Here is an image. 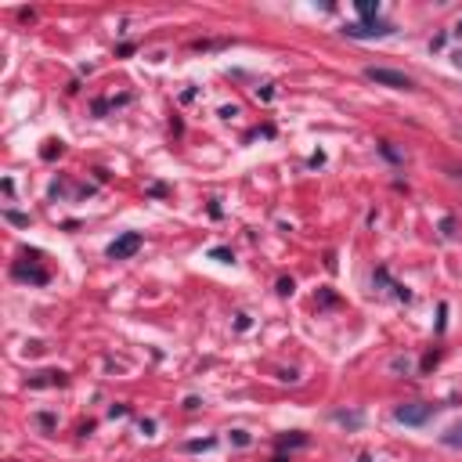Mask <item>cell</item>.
Masks as SVG:
<instances>
[{
	"instance_id": "cell-11",
	"label": "cell",
	"mask_w": 462,
	"mask_h": 462,
	"mask_svg": "<svg viewBox=\"0 0 462 462\" xmlns=\"http://www.w3.org/2000/svg\"><path fill=\"white\" fill-rule=\"evenodd\" d=\"M209 257L213 260H221V264H231L235 257H231V250H224V245H217V250H209Z\"/></svg>"
},
{
	"instance_id": "cell-9",
	"label": "cell",
	"mask_w": 462,
	"mask_h": 462,
	"mask_svg": "<svg viewBox=\"0 0 462 462\" xmlns=\"http://www.w3.org/2000/svg\"><path fill=\"white\" fill-rule=\"evenodd\" d=\"M376 11H379V4H372V0H358V15L361 18H376Z\"/></svg>"
},
{
	"instance_id": "cell-2",
	"label": "cell",
	"mask_w": 462,
	"mask_h": 462,
	"mask_svg": "<svg viewBox=\"0 0 462 462\" xmlns=\"http://www.w3.org/2000/svg\"><path fill=\"white\" fill-rule=\"evenodd\" d=\"M344 33L354 37V40H376V37H390L394 25H390V22H379V18H368V22H351V25H344Z\"/></svg>"
},
{
	"instance_id": "cell-19",
	"label": "cell",
	"mask_w": 462,
	"mask_h": 462,
	"mask_svg": "<svg viewBox=\"0 0 462 462\" xmlns=\"http://www.w3.org/2000/svg\"><path fill=\"white\" fill-rule=\"evenodd\" d=\"M358 462H372V455H361V458H358Z\"/></svg>"
},
{
	"instance_id": "cell-1",
	"label": "cell",
	"mask_w": 462,
	"mask_h": 462,
	"mask_svg": "<svg viewBox=\"0 0 462 462\" xmlns=\"http://www.w3.org/2000/svg\"><path fill=\"white\" fill-rule=\"evenodd\" d=\"M365 76L372 80V83H379V87H390V90H412V87H415L412 76L397 73V69H387V66H368Z\"/></svg>"
},
{
	"instance_id": "cell-5",
	"label": "cell",
	"mask_w": 462,
	"mask_h": 462,
	"mask_svg": "<svg viewBox=\"0 0 462 462\" xmlns=\"http://www.w3.org/2000/svg\"><path fill=\"white\" fill-rule=\"evenodd\" d=\"M11 271H15V279H22V282H33V286H47V279H51V274H47L44 267H33V264H22V260H18V264H15Z\"/></svg>"
},
{
	"instance_id": "cell-18",
	"label": "cell",
	"mask_w": 462,
	"mask_h": 462,
	"mask_svg": "<svg viewBox=\"0 0 462 462\" xmlns=\"http://www.w3.org/2000/svg\"><path fill=\"white\" fill-rule=\"evenodd\" d=\"M455 66H458V69H462V51H458V54H455Z\"/></svg>"
},
{
	"instance_id": "cell-8",
	"label": "cell",
	"mask_w": 462,
	"mask_h": 462,
	"mask_svg": "<svg viewBox=\"0 0 462 462\" xmlns=\"http://www.w3.org/2000/svg\"><path fill=\"white\" fill-rule=\"evenodd\" d=\"M228 47V40H192V51H217Z\"/></svg>"
},
{
	"instance_id": "cell-12",
	"label": "cell",
	"mask_w": 462,
	"mask_h": 462,
	"mask_svg": "<svg viewBox=\"0 0 462 462\" xmlns=\"http://www.w3.org/2000/svg\"><path fill=\"white\" fill-rule=\"evenodd\" d=\"M8 221L18 224V228H29V213H15V209H8Z\"/></svg>"
},
{
	"instance_id": "cell-17",
	"label": "cell",
	"mask_w": 462,
	"mask_h": 462,
	"mask_svg": "<svg viewBox=\"0 0 462 462\" xmlns=\"http://www.w3.org/2000/svg\"><path fill=\"white\" fill-rule=\"evenodd\" d=\"M451 33H455V37H462V18H458V25L451 29Z\"/></svg>"
},
{
	"instance_id": "cell-10",
	"label": "cell",
	"mask_w": 462,
	"mask_h": 462,
	"mask_svg": "<svg viewBox=\"0 0 462 462\" xmlns=\"http://www.w3.org/2000/svg\"><path fill=\"white\" fill-rule=\"evenodd\" d=\"M213 444H217V441H213V437H202V441H188V444H184V448H188V451H209Z\"/></svg>"
},
{
	"instance_id": "cell-3",
	"label": "cell",
	"mask_w": 462,
	"mask_h": 462,
	"mask_svg": "<svg viewBox=\"0 0 462 462\" xmlns=\"http://www.w3.org/2000/svg\"><path fill=\"white\" fill-rule=\"evenodd\" d=\"M430 415H434V405H423V401L397 405V408H394V419H397V423H405V426H423Z\"/></svg>"
},
{
	"instance_id": "cell-6",
	"label": "cell",
	"mask_w": 462,
	"mask_h": 462,
	"mask_svg": "<svg viewBox=\"0 0 462 462\" xmlns=\"http://www.w3.org/2000/svg\"><path fill=\"white\" fill-rule=\"evenodd\" d=\"M69 383V376L66 372H40V376H29V387H66Z\"/></svg>"
},
{
	"instance_id": "cell-14",
	"label": "cell",
	"mask_w": 462,
	"mask_h": 462,
	"mask_svg": "<svg viewBox=\"0 0 462 462\" xmlns=\"http://www.w3.org/2000/svg\"><path fill=\"white\" fill-rule=\"evenodd\" d=\"M279 444H282V448H296V444H307V437H303V434H296V437H282Z\"/></svg>"
},
{
	"instance_id": "cell-16",
	"label": "cell",
	"mask_w": 462,
	"mask_h": 462,
	"mask_svg": "<svg viewBox=\"0 0 462 462\" xmlns=\"http://www.w3.org/2000/svg\"><path fill=\"white\" fill-rule=\"evenodd\" d=\"M231 441L235 444H250V434H245V430H231Z\"/></svg>"
},
{
	"instance_id": "cell-15",
	"label": "cell",
	"mask_w": 462,
	"mask_h": 462,
	"mask_svg": "<svg viewBox=\"0 0 462 462\" xmlns=\"http://www.w3.org/2000/svg\"><path fill=\"white\" fill-rule=\"evenodd\" d=\"M61 152V141H47V148H44V159H54Z\"/></svg>"
},
{
	"instance_id": "cell-4",
	"label": "cell",
	"mask_w": 462,
	"mask_h": 462,
	"mask_svg": "<svg viewBox=\"0 0 462 462\" xmlns=\"http://www.w3.org/2000/svg\"><path fill=\"white\" fill-rule=\"evenodd\" d=\"M141 242H145V238H141L138 231H127V235H119V238H116V242L109 245V257H112V260H130V257H134V253L141 250Z\"/></svg>"
},
{
	"instance_id": "cell-20",
	"label": "cell",
	"mask_w": 462,
	"mask_h": 462,
	"mask_svg": "<svg viewBox=\"0 0 462 462\" xmlns=\"http://www.w3.org/2000/svg\"><path fill=\"white\" fill-rule=\"evenodd\" d=\"M458 177H462V170H458Z\"/></svg>"
},
{
	"instance_id": "cell-7",
	"label": "cell",
	"mask_w": 462,
	"mask_h": 462,
	"mask_svg": "<svg viewBox=\"0 0 462 462\" xmlns=\"http://www.w3.org/2000/svg\"><path fill=\"white\" fill-rule=\"evenodd\" d=\"M441 441H444L448 448H462V423H455L448 434H441Z\"/></svg>"
},
{
	"instance_id": "cell-13",
	"label": "cell",
	"mask_w": 462,
	"mask_h": 462,
	"mask_svg": "<svg viewBox=\"0 0 462 462\" xmlns=\"http://www.w3.org/2000/svg\"><path fill=\"white\" fill-rule=\"evenodd\" d=\"M293 289H296L293 279H279V293H282V296H293Z\"/></svg>"
}]
</instances>
